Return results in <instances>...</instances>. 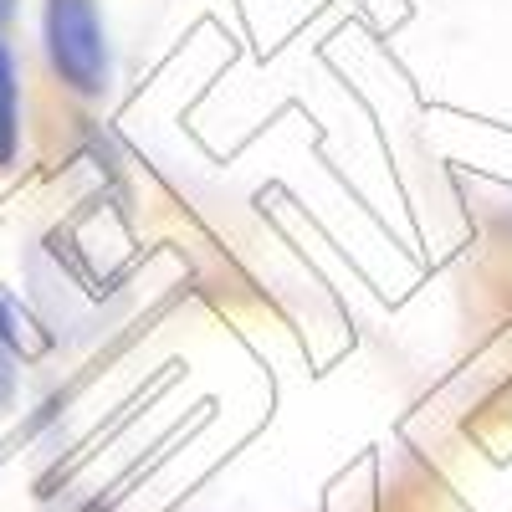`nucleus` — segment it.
<instances>
[{
	"mask_svg": "<svg viewBox=\"0 0 512 512\" xmlns=\"http://www.w3.org/2000/svg\"><path fill=\"white\" fill-rule=\"evenodd\" d=\"M41 36H47V62L62 77V88H72L82 98H103V88H108V31H103L98 0H47Z\"/></svg>",
	"mask_w": 512,
	"mask_h": 512,
	"instance_id": "obj_1",
	"label": "nucleus"
},
{
	"mask_svg": "<svg viewBox=\"0 0 512 512\" xmlns=\"http://www.w3.org/2000/svg\"><path fill=\"white\" fill-rule=\"evenodd\" d=\"M21 62L11 41L0 36V169H11L21 154Z\"/></svg>",
	"mask_w": 512,
	"mask_h": 512,
	"instance_id": "obj_2",
	"label": "nucleus"
},
{
	"mask_svg": "<svg viewBox=\"0 0 512 512\" xmlns=\"http://www.w3.org/2000/svg\"><path fill=\"white\" fill-rule=\"evenodd\" d=\"M16 11H21V0H0V31L16 21Z\"/></svg>",
	"mask_w": 512,
	"mask_h": 512,
	"instance_id": "obj_3",
	"label": "nucleus"
}]
</instances>
